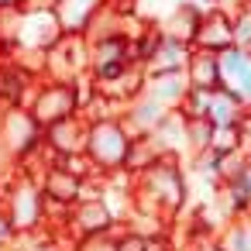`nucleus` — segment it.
Returning <instances> with one entry per match:
<instances>
[{"label":"nucleus","instance_id":"2eb2a0df","mask_svg":"<svg viewBox=\"0 0 251 251\" xmlns=\"http://www.w3.org/2000/svg\"><path fill=\"white\" fill-rule=\"evenodd\" d=\"M200 18H203L200 7H193V4H179V7L165 18V25H162L158 31L169 35V38H176V42L193 45V35H196V28H200Z\"/></svg>","mask_w":251,"mask_h":251},{"label":"nucleus","instance_id":"f8f14e48","mask_svg":"<svg viewBox=\"0 0 251 251\" xmlns=\"http://www.w3.org/2000/svg\"><path fill=\"white\" fill-rule=\"evenodd\" d=\"M186 83L189 90H203V93H213L220 90V62L213 52H200V49H189V62H186Z\"/></svg>","mask_w":251,"mask_h":251},{"label":"nucleus","instance_id":"f03ea898","mask_svg":"<svg viewBox=\"0 0 251 251\" xmlns=\"http://www.w3.org/2000/svg\"><path fill=\"white\" fill-rule=\"evenodd\" d=\"M131 141H134V138L127 134V127L121 124V117L90 121L83 155H86V162L93 165V172H97L100 179H103V176H117V172H124Z\"/></svg>","mask_w":251,"mask_h":251},{"label":"nucleus","instance_id":"423d86ee","mask_svg":"<svg viewBox=\"0 0 251 251\" xmlns=\"http://www.w3.org/2000/svg\"><path fill=\"white\" fill-rule=\"evenodd\" d=\"M28 114L38 121L42 131L66 121V117H76L79 114V83H55V79L42 83L31 107H28Z\"/></svg>","mask_w":251,"mask_h":251},{"label":"nucleus","instance_id":"39448f33","mask_svg":"<svg viewBox=\"0 0 251 251\" xmlns=\"http://www.w3.org/2000/svg\"><path fill=\"white\" fill-rule=\"evenodd\" d=\"M42 69L55 83H76V79H83V73L90 69V42H86V35H62L42 55Z\"/></svg>","mask_w":251,"mask_h":251},{"label":"nucleus","instance_id":"f257e3e1","mask_svg":"<svg viewBox=\"0 0 251 251\" xmlns=\"http://www.w3.org/2000/svg\"><path fill=\"white\" fill-rule=\"evenodd\" d=\"M131 179H134V210L155 213L172 224L189 203L186 172L176 155H162L155 165H148L145 172H138Z\"/></svg>","mask_w":251,"mask_h":251},{"label":"nucleus","instance_id":"cd10ccee","mask_svg":"<svg viewBox=\"0 0 251 251\" xmlns=\"http://www.w3.org/2000/svg\"><path fill=\"white\" fill-rule=\"evenodd\" d=\"M248 55H251V45H248Z\"/></svg>","mask_w":251,"mask_h":251},{"label":"nucleus","instance_id":"412c9836","mask_svg":"<svg viewBox=\"0 0 251 251\" xmlns=\"http://www.w3.org/2000/svg\"><path fill=\"white\" fill-rule=\"evenodd\" d=\"M73 251H117L114 248V234H103V237H86V241H76Z\"/></svg>","mask_w":251,"mask_h":251},{"label":"nucleus","instance_id":"4be33fe9","mask_svg":"<svg viewBox=\"0 0 251 251\" xmlns=\"http://www.w3.org/2000/svg\"><path fill=\"white\" fill-rule=\"evenodd\" d=\"M18 241V234H14V227H11V220H7V213H4V206H0V248H11Z\"/></svg>","mask_w":251,"mask_h":251},{"label":"nucleus","instance_id":"393cba45","mask_svg":"<svg viewBox=\"0 0 251 251\" xmlns=\"http://www.w3.org/2000/svg\"><path fill=\"white\" fill-rule=\"evenodd\" d=\"M251 0H217V7L220 11H227V14H234V11H241V7H248Z\"/></svg>","mask_w":251,"mask_h":251},{"label":"nucleus","instance_id":"9b49d317","mask_svg":"<svg viewBox=\"0 0 251 251\" xmlns=\"http://www.w3.org/2000/svg\"><path fill=\"white\" fill-rule=\"evenodd\" d=\"M103 4H110V0H59L55 18H59L62 35H86L90 21L100 14Z\"/></svg>","mask_w":251,"mask_h":251},{"label":"nucleus","instance_id":"aec40b11","mask_svg":"<svg viewBox=\"0 0 251 251\" xmlns=\"http://www.w3.org/2000/svg\"><path fill=\"white\" fill-rule=\"evenodd\" d=\"M114 248H117V251H148V237L121 224V227L114 230Z\"/></svg>","mask_w":251,"mask_h":251},{"label":"nucleus","instance_id":"6e6552de","mask_svg":"<svg viewBox=\"0 0 251 251\" xmlns=\"http://www.w3.org/2000/svg\"><path fill=\"white\" fill-rule=\"evenodd\" d=\"M230 45H234V25H230V14L220 11V7L203 11L200 28H196L189 49H200V52H213V55H220V52L230 49Z\"/></svg>","mask_w":251,"mask_h":251},{"label":"nucleus","instance_id":"0eeeda50","mask_svg":"<svg viewBox=\"0 0 251 251\" xmlns=\"http://www.w3.org/2000/svg\"><path fill=\"white\" fill-rule=\"evenodd\" d=\"M121 224L114 220V213L107 210L103 200H79L76 206H69L66 220H62V234L76 244V241H86V237H103V234H114Z\"/></svg>","mask_w":251,"mask_h":251},{"label":"nucleus","instance_id":"5701e85b","mask_svg":"<svg viewBox=\"0 0 251 251\" xmlns=\"http://www.w3.org/2000/svg\"><path fill=\"white\" fill-rule=\"evenodd\" d=\"M59 0H21V11H55Z\"/></svg>","mask_w":251,"mask_h":251},{"label":"nucleus","instance_id":"6ab92c4d","mask_svg":"<svg viewBox=\"0 0 251 251\" xmlns=\"http://www.w3.org/2000/svg\"><path fill=\"white\" fill-rule=\"evenodd\" d=\"M230 25H234V45L248 52V45H251V4L241 7V11H234Z\"/></svg>","mask_w":251,"mask_h":251},{"label":"nucleus","instance_id":"b1692460","mask_svg":"<svg viewBox=\"0 0 251 251\" xmlns=\"http://www.w3.org/2000/svg\"><path fill=\"white\" fill-rule=\"evenodd\" d=\"M237 182H241V189H244V196H248V203H251V158H248L244 172L237 176Z\"/></svg>","mask_w":251,"mask_h":251},{"label":"nucleus","instance_id":"1a4fd4ad","mask_svg":"<svg viewBox=\"0 0 251 251\" xmlns=\"http://www.w3.org/2000/svg\"><path fill=\"white\" fill-rule=\"evenodd\" d=\"M86 127H90V121H86L83 114H76V117H66V121H59V124L45 127V138H42V145L49 148V155H52V158L83 155V145H86Z\"/></svg>","mask_w":251,"mask_h":251},{"label":"nucleus","instance_id":"7ed1b4c3","mask_svg":"<svg viewBox=\"0 0 251 251\" xmlns=\"http://www.w3.org/2000/svg\"><path fill=\"white\" fill-rule=\"evenodd\" d=\"M4 213H7V220H11L18 237L45 230V196H42V186H38V179L31 172H18V179L7 182Z\"/></svg>","mask_w":251,"mask_h":251},{"label":"nucleus","instance_id":"20e7f679","mask_svg":"<svg viewBox=\"0 0 251 251\" xmlns=\"http://www.w3.org/2000/svg\"><path fill=\"white\" fill-rule=\"evenodd\" d=\"M42 138H45V131L28 114V107H7L0 114V148L7 151V158L18 169L28 158H35V151L42 148Z\"/></svg>","mask_w":251,"mask_h":251},{"label":"nucleus","instance_id":"dca6fc26","mask_svg":"<svg viewBox=\"0 0 251 251\" xmlns=\"http://www.w3.org/2000/svg\"><path fill=\"white\" fill-rule=\"evenodd\" d=\"M217 241H220L224 251H251V213L227 220L217 230Z\"/></svg>","mask_w":251,"mask_h":251},{"label":"nucleus","instance_id":"4468645a","mask_svg":"<svg viewBox=\"0 0 251 251\" xmlns=\"http://www.w3.org/2000/svg\"><path fill=\"white\" fill-rule=\"evenodd\" d=\"M244 103L230 93V90H213L210 93V103H206V121L213 124V127H234V124H241L244 121Z\"/></svg>","mask_w":251,"mask_h":251},{"label":"nucleus","instance_id":"ddd939ff","mask_svg":"<svg viewBox=\"0 0 251 251\" xmlns=\"http://www.w3.org/2000/svg\"><path fill=\"white\" fill-rule=\"evenodd\" d=\"M186 62H189V45H186V42H176V38H169V35H162L158 45H155V52H151V59L145 62V73H148V76H151V73H182Z\"/></svg>","mask_w":251,"mask_h":251},{"label":"nucleus","instance_id":"f3484780","mask_svg":"<svg viewBox=\"0 0 251 251\" xmlns=\"http://www.w3.org/2000/svg\"><path fill=\"white\" fill-rule=\"evenodd\" d=\"M210 134H213L210 121H186V151L193 158L203 155V151H210Z\"/></svg>","mask_w":251,"mask_h":251},{"label":"nucleus","instance_id":"a878e982","mask_svg":"<svg viewBox=\"0 0 251 251\" xmlns=\"http://www.w3.org/2000/svg\"><path fill=\"white\" fill-rule=\"evenodd\" d=\"M0 251H18V248H14V244H11V248H0Z\"/></svg>","mask_w":251,"mask_h":251},{"label":"nucleus","instance_id":"bb28decb","mask_svg":"<svg viewBox=\"0 0 251 251\" xmlns=\"http://www.w3.org/2000/svg\"><path fill=\"white\" fill-rule=\"evenodd\" d=\"M206 4H213V7H217V0H206Z\"/></svg>","mask_w":251,"mask_h":251},{"label":"nucleus","instance_id":"a211bd4d","mask_svg":"<svg viewBox=\"0 0 251 251\" xmlns=\"http://www.w3.org/2000/svg\"><path fill=\"white\" fill-rule=\"evenodd\" d=\"M210 151L213 155H234V151H244V141H241V127H213L210 134Z\"/></svg>","mask_w":251,"mask_h":251},{"label":"nucleus","instance_id":"9d476101","mask_svg":"<svg viewBox=\"0 0 251 251\" xmlns=\"http://www.w3.org/2000/svg\"><path fill=\"white\" fill-rule=\"evenodd\" d=\"M141 93L158 100L165 110H179L182 97L189 93V83H186V73H151V76H145Z\"/></svg>","mask_w":251,"mask_h":251}]
</instances>
